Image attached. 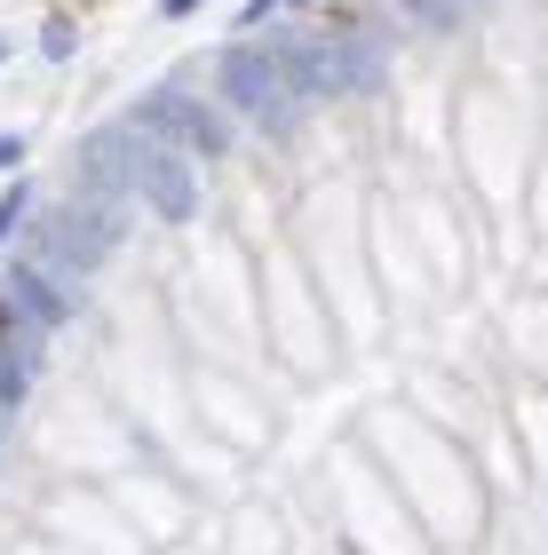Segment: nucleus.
Returning <instances> with one entry per match:
<instances>
[{
	"label": "nucleus",
	"instance_id": "7ed1b4c3",
	"mask_svg": "<svg viewBox=\"0 0 548 555\" xmlns=\"http://www.w3.org/2000/svg\"><path fill=\"white\" fill-rule=\"evenodd\" d=\"M136 191H143V207H152L160 222H191V215H199L191 151H176V143H143V159H136Z\"/></svg>",
	"mask_w": 548,
	"mask_h": 555
},
{
	"label": "nucleus",
	"instance_id": "39448f33",
	"mask_svg": "<svg viewBox=\"0 0 548 555\" xmlns=\"http://www.w3.org/2000/svg\"><path fill=\"white\" fill-rule=\"evenodd\" d=\"M72 301H80V294L56 286L48 270H33V262H16V270H9V310H16V318H33V325H64V318H72Z\"/></svg>",
	"mask_w": 548,
	"mask_h": 555
},
{
	"label": "nucleus",
	"instance_id": "6e6552de",
	"mask_svg": "<svg viewBox=\"0 0 548 555\" xmlns=\"http://www.w3.org/2000/svg\"><path fill=\"white\" fill-rule=\"evenodd\" d=\"M24 207H33V191H24V183H16L9 198H0V246H9V238H16V222H24Z\"/></svg>",
	"mask_w": 548,
	"mask_h": 555
},
{
	"label": "nucleus",
	"instance_id": "9d476101",
	"mask_svg": "<svg viewBox=\"0 0 548 555\" xmlns=\"http://www.w3.org/2000/svg\"><path fill=\"white\" fill-rule=\"evenodd\" d=\"M191 9H199V0H167V16H191Z\"/></svg>",
	"mask_w": 548,
	"mask_h": 555
},
{
	"label": "nucleus",
	"instance_id": "423d86ee",
	"mask_svg": "<svg viewBox=\"0 0 548 555\" xmlns=\"http://www.w3.org/2000/svg\"><path fill=\"white\" fill-rule=\"evenodd\" d=\"M104 255H112V238L95 231L80 207H64L56 222H48V262H64V270H95Z\"/></svg>",
	"mask_w": 548,
	"mask_h": 555
},
{
	"label": "nucleus",
	"instance_id": "20e7f679",
	"mask_svg": "<svg viewBox=\"0 0 548 555\" xmlns=\"http://www.w3.org/2000/svg\"><path fill=\"white\" fill-rule=\"evenodd\" d=\"M143 135H176L191 159H222V143H231V128L207 112V104H191V95L176 88H160V95H143Z\"/></svg>",
	"mask_w": 548,
	"mask_h": 555
},
{
	"label": "nucleus",
	"instance_id": "9b49d317",
	"mask_svg": "<svg viewBox=\"0 0 548 555\" xmlns=\"http://www.w3.org/2000/svg\"><path fill=\"white\" fill-rule=\"evenodd\" d=\"M0 56H9V40H0Z\"/></svg>",
	"mask_w": 548,
	"mask_h": 555
},
{
	"label": "nucleus",
	"instance_id": "f03ea898",
	"mask_svg": "<svg viewBox=\"0 0 548 555\" xmlns=\"http://www.w3.org/2000/svg\"><path fill=\"white\" fill-rule=\"evenodd\" d=\"M222 104L279 135V128H294V104H303V95L286 88V72H279L270 48H231V56H222Z\"/></svg>",
	"mask_w": 548,
	"mask_h": 555
},
{
	"label": "nucleus",
	"instance_id": "1a4fd4ad",
	"mask_svg": "<svg viewBox=\"0 0 548 555\" xmlns=\"http://www.w3.org/2000/svg\"><path fill=\"white\" fill-rule=\"evenodd\" d=\"M16 159H24V143H16V135H0V167H16Z\"/></svg>",
	"mask_w": 548,
	"mask_h": 555
},
{
	"label": "nucleus",
	"instance_id": "0eeeda50",
	"mask_svg": "<svg viewBox=\"0 0 548 555\" xmlns=\"http://www.w3.org/2000/svg\"><path fill=\"white\" fill-rule=\"evenodd\" d=\"M397 9H406V24H421V33H454L469 16V0H397Z\"/></svg>",
	"mask_w": 548,
	"mask_h": 555
},
{
	"label": "nucleus",
	"instance_id": "f257e3e1",
	"mask_svg": "<svg viewBox=\"0 0 548 555\" xmlns=\"http://www.w3.org/2000/svg\"><path fill=\"white\" fill-rule=\"evenodd\" d=\"M270 56H279L286 88L310 95V104H327V95H366L382 80V48L373 40H279Z\"/></svg>",
	"mask_w": 548,
	"mask_h": 555
}]
</instances>
